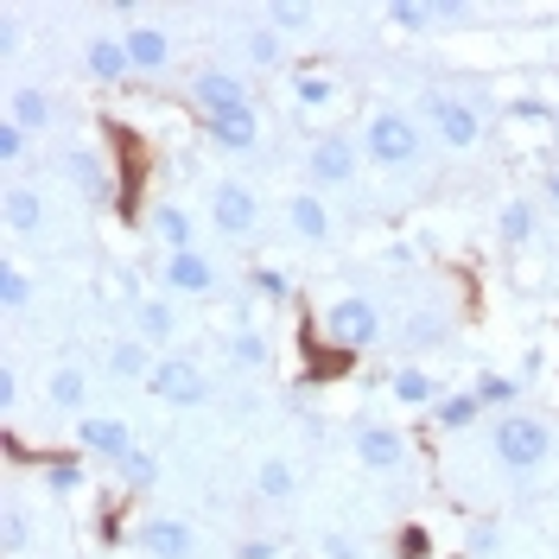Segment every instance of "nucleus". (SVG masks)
Instances as JSON below:
<instances>
[{
	"label": "nucleus",
	"instance_id": "f257e3e1",
	"mask_svg": "<svg viewBox=\"0 0 559 559\" xmlns=\"http://www.w3.org/2000/svg\"><path fill=\"white\" fill-rule=\"evenodd\" d=\"M419 153H426V128H419L407 108H376L362 121V159H376L382 173L419 166Z\"/></svg>",
	"mask_w": 559,
	"mask_h": 559
},
{
	"label": "nucleus",
	"instance_id": "f03ea898",
	"mask_svg": "<svg viewBox=\"0 0 559 559\" xmlns=\"http://www.w3.org/2000/svg\"><path fill=\"white\" fill-rule=\"evenodd\" d=\"M489 452L502 471H540L554 457V426L534 414H502L489 426Z\"/></svg>",
	"mask_w": 559,
	"mask_h": 559
},
{
	"label": "nucleus",
	"instance_id": "7ed1b4c3",
	"mask_svg": "<svg viewBox=\"0 0 559 559\" xmlns=\"http://www.w3.org/2000/svg\"><path fill=\"white\" fill-rule=\"evenodd\" d=\"M318 331H324V344L337 349V356H362V349L382 337V312L349 293V299H331V306H324V324H318Z\"/></svg>",
	"mask_w": 559,
	"mask_h": 559
},
{
	"label": "nucleus",
	"instance_id": "20e7f679",
	"mask_svg": "<svg viewBox=\"0 0 559 559\" xmlns=\"http://www.w3.org/2000/svg\"><path fill=\"white\" fill-rule=\"evenodd\" d=\"M191 108H198L204 121H216V115H248V108H254L248 76L242 70H223V64L191 70Z\"/></svg>",
	"mask_w": 559,
	"mask_h": 559
},
{
	"label": "nucleus",
	"instance_id": "39448f33",
	"mask_svg": "<svg viewBox=\"0 0 559 559\" xmlns=\"http://www.w3.org/2000/svg\"><path fill=\"white\" fill-rule=\"evenodd\" d=\"M362 166V140H349L344 128H331V134L312 140V153H306V178H312V191H344L349 178Z\"/></svg>",
	"mask_w": 559,
	"mask_h": 559
},
{
	"label": "nucleus",
	"instance_id": "423d86ee",
	"mask_svg": "<svg viewBox=\"0 0 559 559\" xmlns=\"http://www.w3.org/2000/svg\"><path fill=\"white\" fill-rule=\"evenodd\" d=\"M210 229L229 236V242H242V236L261 229V198L248 191L242 178H216L210 185Z\"/></svg>",
	"mask_w": 559,
	"mask_h": 559
},
{
	"label": "nucleus",
	"instance_id": "0eeeda50",
	"mask_svg": "<svg viewBox=\"0 0 559 559\" xmlns=\"http://www.w3.org/2000/svg\"><path fill=\"white\" fill-rule=\"evenodd\" d=\"M419 115H426V128L445 140L452 153H464V146H477V140H484V121H477V108L464 103V96H452V90H426Z\"/></svg>",
	"mask_w": 559,
	"mask_h": 559
},
{
	"label": "nucleus",
	"instance_id": "6e6552de",
	"mask_svg": "<svg viewBox=\"0 0 559 559\" xmlns=\"http://www.w3.org/2000/svg\"><path fill=\"white\" fill-rule=\"evenodd\" d=\"M146 394L166 401V407H204L210 382H204V369H198L191 356H159V369L146 376Z\"/></svg>",
	"mask_w": 559,
	"mask_h": 559
},
{
	"label": "nucleus",
	"instance_id": "1a4fd4ad",
	"mask_svg": "<svg viewBox=\"0 0 559 559\" xmlns=\"http://www.w3.org/2000/svg\"><path fill=\"white\" fill-rule=\"evenodd\" d=\"M349 439H356V457H362L369 471H407V464H414V445H407V432H401V426L362 419Z\"/></svg>",
	"mask_w": 559,
	"mask_h": 559
},
{
	"label": "nucleus",
	"instance_id": "9d476101",
	"mask_svg": "<svg viewBox=\"0 0 559 559\" xmlns=\"http://www.w3.org/2000/svg\"><path fill=\"white\" fill-rule=\"evenodd\" d=\"M76 452L103 457V464H121V457L134 452V426L115 414H83L76 419Z\"/></svg>",
	"mask_w": 559,
	"mask_h": 559
},
{
	"label": "nucleus",
	"instance_id": "9b49d317",
	"mask_svg": "<svg viewBox=\"0 0 559 559\" xmlns=\"http://www.w3.org/2000/svg\"><path fill=\"white\" fill-rule=\"evenodd\" d=\"M134 547L146 559H191L198 554V527L178 522V515H146V522L134 527Z\"/></svg>",
	"mask_w": 559,
	"mask_h": 559
},
{
	"label": "nucleus",
	"instance_id": "f8f14e48",
	"mask_svg": "<svg viewBox=\"0 0 559 559\" xmlns=\"http://www.w3.org/2000/svg\"><path fill=\"white\" fill-rule=\"evenodd\" d=\"M159 280H166L173 293H185V299H204V293H216V261H210L204 248H191V254H166Z\"/></svg>",
	"mask_w": 559,
	"mask_h": 559
},
{
	"label": "nucleus",
	"instance_id": "ddd939ff",
	"mask_svg": "<svg viewBox=\"0 0 559 559\" xmlns=\"http://www.w3.org/2000/svg\"><path fill=\"white\" fill-rule=\"evenodd\" d=\"M83 70H90L96 83H128V76H134V58H128L121 33H90V45H83Z\"/></svg>",
	"mask_w": 559,
	"mask_h": 559
},
{
	"label": "nucleus",
	"instance_id": "4468645a",
	"mask_svg": "<svg viewBox=\"0 0 559 559\" xmlns=\"http://www.w3.org/2000/svg\"><path fill=\"white\" fill-rule=\"evenodd\" d=\"M121 45H128V58H134V76H159V70L173 64V38L159 33V26H121Z\"/></svg>",
	"mask_w": 559,
	"mask_h": 559
},
{
	"label": "nucleus",
	"instance_id": "2eb2a0df",
	"mask_svg": "<svg viewBox=\"0 0 559 559\" xmlns=\"http://www.w3.org/2000/svg\"><path fill=\"white\" fill-rule=\"evenodd\" d=\"M286 229H293V242H331V210L318 191H293L286 198Z\"/></svg>",
	"mask_w": 559,
	"mask_h": 559
},
{
	"label": "nucleus",
	"instance_id": "dca6fc26",
	"mask_svg": "<svg viewBox=\"0 0 559 559\" xmlns=\"http://www.w3.org/2000/svg\"><path fill=\"white\" fill-rule=\"evenodd\" d=\"M146 236H159L166 254H191V248H198V223H191L185 204H153L146 210Z\"/></svg>",
	"mask_w": 559,
	"mask_h": 559
},
{
	"label": "nucleus",
	"instance_id": "f3484780",
	"mask_svg": "<svg viewBox=\"0 0 559 559\" xmlns=\"http://www.w3.org/2000/svg\"><path fill=\"white\" fill-rule=\"evenodd\" d=\"M153 369H159V356H153V344H146L140 331H128V337L108 344V376H115V382H146Z\"/></svg>",
	"mask_w": 559,
	"mask_h": 559
},
{
	"label": "nucleus",
	"instance_id": "a211bd4d",
	"mask_svg": "<svg viewBox=\"0 0 559 559\" xmlns=\"http://www.w3.org/2000/svg\"><path fill=\"white\" fill-rule=\"evenodd\" d=\"M58 115H64V103H58L51 90H38V83H20V90H13V103H7V121H13V128H26V134H33V128H51Z\"/></svg>",
	"mask_w": 559,
	"mask_h": 559
},
{
	"label": "nucleus",
	"instance_id": "6ab92c4d",
	"mask_svg": "<svg viewBox=\"0 0 559 559\" xmlns=\"http://www.w3.org/2000/svg\"><path fill=\"white\" fill-rule=\"evenodd\" d=\"M134 331L153 349L173 344V337H178V306H173V299H159V293H140V299H134Z\"/></svg>",
	"mask_w": 559,
	"mask_h": 559
},
{
	"label": "nucleus",
	"instance_id": "aec40b11",
	"mask_svg": "<svg viewBox=\"0 0 559 559\" xmlns=\"http://www.w3.org/2000/svg\"><path fill=\"white\" fill-rule=\"evenodd\" d=\"M204 140L223 146V153H254L261 146V121H254V108L248 115H216V121H204Z\"/></svg>",
	"mask_w": 559,
	"mask_h": 559
},
{
	"label": "nucleus",
	"instance_id": "412c9836",
	"mask_svg": "<svg viewBox=\"0 0 559 559\" xmlns=\"http://www.w3.org/2000/svg\"><path fill=\"white\" fill-rule=\"evenodd\" d=\"M64 173H70V185H76L90 204H108V166H103V153L70 146V153H64Z\"/></svg>",
	"mask_w": 559,
	"mask_h": 559
},
{
	"label": "nucleus",
	"instance_id": "4be33fe9",
	"mask_svg": "<svg viewBox=\"0 0 559 559\" xmlns=\"http://www.w3.org/2000/svg\"><path fill=\"white\" fill-rule=\"evenodd\" d=\"M254 496L261 502H293L299 496V464L293 457H261L254 464Z\"/></svg>",
	"mask_w": 559,
	"mask_h": 559
},
{
	"label": "nucleus",
	"instance_id": "5701e85b",
	"mask_svg": "<svg viewBox=\"0 0 559 559\" xmlns=\"http://www.w3.org/2000/svg\"><path fill=\"white\" fill-rule=\"evenodd\" d=\"M45 401H51L58 414H83V407H90V376H83L76 362L51 369V376H45Z\"/></svg>",
	"mask_w": 559,
	"mask_h": 559
},
{
	"label": "nucleus",
	"instance_id": "b1692460",
	"mask_svg": "<svg viewBox=\"0 0 559 559\" xmlns=\"http://www.w3.org/2000/svg\"><path fill=\"white\" fill-rule=\"evenodd\" d=\"M38 477H45V489L51 496H76V489L90 484V471H83V452H38Z\"/></svg>",
	"mask_w": 559,
	"mask_h": 559
},
{
	"label": "nucleus",
	"instance_id": "393cba45",
	"mask_svg": "<svg viewBox=\"0 0 559 559\" xmlns=\"http://www.w3.org/2000/svg\"><path fill=\"white\" fill-rule=\"evenodd\" d=\"M45 216H51V210H45V198H38L33 185H7V229H13V236H38Z\"/></svg>",
	"mask_w": 559,
	"mask_h": 559
},
{
	"label": "nucleus",
	"instance_id": "a878e982",
	"mask_svg": "<svg viewBox=\"0 0 559 559\" xmlns=\"http://www.w3.org/2000/svg\"><path fill=\"white\" fill-rule=\"evenodd\" d=\"M388 394H394L401 407H439V394H445V388L432 382L426 369H414V362H401V369L388 376Z\"/></svg>",
	"mask_w": 559,
	"mask_h": 559
},
{
	"label": "nucleus",
	"instance_id": "bb28decb",
	"mask_svg": "<svg viewBox=\"0 0 559 559\" xmlns=\"http://www.w3.org/2000/svg\"><path fill=\"white\" fill-rule=\"evenodd\" d=\"M432 419H439V432H471V426L484 419V401H477L471 388H457V394H439Z\"/></svg>",
	"mask_w": 559,
	"mask_h": 559
},
{
	"label": "nucleus",
	"instance_id": "cd10ccee",
	"mask_svg": "<svg viewBox=\"0 0 559 559\" xmlns=\"http://www.w3.org/2000/svg\"><path fill=\"white\" fill-rule=\"evenodd\" d=\"M534 223H540V216H534V204H527V198H509V204L496 210V236H502L509 248L534 242Z\"/></svg>",
	"mask_w": 559,
	"mask_h": 559
},
{
	"label": "nucleus",
	"instance_id": "c85d7f7f",
	"mask_svg": "<svg viewBox=\"0 0 559 559\" xmlns=\"http://www.w3.org/2000/svg\"><path fill=\"white\" fill-rule=\"evenodd\" d=\"M242 58L254 70H274V64H286V38H280L274 26H248L242 33Z\"/></svg>",
	"mask_w": 559,
	"mask_h": 559
},
{
	"label": "nucleus",
	"instance_id": "c756f323",
	"mask_svg": "<svg viewBox=\"0 0 559 559\" xmlns=\"http://www.w3.org/2000/svg\"><path fill=\"white\" fill-rule=\"evenodd\" d=\"M382 20L394 33H439V7H426V0H388Z\"/></svg>",
	"mask_w": 559,
	"mask_h": 559
},
{
	"label": "nucleus",
	"instance_id": "7c9ffc66",
	"mask_svg": "<svg viewBox=\"0 0 559 559\" xmlns=\"http://www.w3.org/2000/svg\"><path fill=\"white\" fill-rule=\"evenodd\" d=\"M0 547H7L13 559L33 547V509H26V502H13V496H7V509H0Z\"/></svg>",
	"mask_w": 559,
	"mask_h": 559
},
{
	"label": "nucleus",
	"instance_id": "2f4dec72",
	"mask_svg": "<svg viewBox=\"0 0 559 559\" xmlns=\"http://www.w3.org/2000/svg\"><path fill=\"white\" fill-rule=\"evenodd\" d=\"M293 83V103L299 108H331L337 103V83L324 76V70H299V76H286Z\"/></svg>",
	"mask_w": 559,
	"mask_h": 559
},
{
	"label": "nucleus",
	"instance_id": "473e14b6",
	"mask_svg": "<svg viewBox=\"0 0 559 559\" xmlns=\"http://www.w3.org/2000/svg\"><path fill=\"white\" fill-rule=\"evenodd\" d=\"M471 394H477L484 407H502V414H509V407H515V394H522V382H515V376H502V369H484V376L471 382Z\"/></svg>",
	"mask_w": 559,
	"mask_h": 559
},
{
	"label": "nucleus",
	"instance_id": "72a5a7b5",
	"mask_svg": "<svg viewBox=\"0 0 559 559\" xmlns=\"http://www.w3.org/2000/svg\"><path fill=\"white\" fill-rule=\"evenodd\" d=\"M0 299H7V312H26L33 306V274L20 261H0Z\"/></svg>",
	"mask_w": 559,
	"mask_h": 559
},
{
	"label": "nucleus",
	"instance_id": "f704fd0d",
	"mask_svg": "<svg viewBox=\"0 0 559 559\" xmlns=\"http://www.w3.org/2000/svg\"><path fill=\"white\" fill-rule=\"evenodd\" d=\"M267 356H274V349H267L261 331H229V362H236V369H267Z\"/></svg>",
	"mask_w": 559,
	"mask_h": 559
},
{
	"label": "nucleus",
	"instance_id": "c9c22d12",
	"mask_svg": "<svg viewBox=\"0 0 559 559\" xmlns=\"http://www.w3.org/2000/svg\"><path fill=\"white\" fill-rule=\"evenodd\" d=\"M312 20H318V7H306V0H299V7H293V0H274V7H267V26H274L280 38L306 33V26H312Z\"/></svg>",
	"mask_w": 559,
	"mask_h": 559
},
{
	"label": "nucleus",
	"instance_id": "e433bc0d",
	"mask_svg": "<svg viewBox=\"0 0 559 559\" xmlns=\"http://www.w3.org/2000/svg\"><path fill=\"white\" fill-rule=\"evenodd\" d=\"M115 471H121V484H128V489H153V484H159V457H153V452H140V445H134L128 457H121Z\"/></svg>",
	"mask_w": 559,
	"mask_h": 559
},
{
	"label": "nucleus",
	"instance_id": "4c0bfd02",
	"mask_svg": "<svg viewBox=\"0 0 559 559\" xmlns=\"http://www.w3.org/2000/svg\"><path fill=\"white\" fill-rule=\"evenodd\" d=\"M26 146H33V134L7 121V128H0V166H20V159H26Z\"/></svg>",
	"mask_w": 559,
	"mask_h": 559
},
{
	"label": "nucleus",
	"instance_id": "58836bf2",
	"mask_svg": "<svg viewBox=\"0 0 559 559\" xmlns=\"http://www.w3.org/2000/svg\"><path fill=\"white\" fill-rule=\"evenodd\" d=\"M401 344H407V349L439 344V318H407V324H401Z\"/></svg>",
	"mask_w": 559,
	"mask_h": 559
},
{
	"label": "nucleus",
	"instance_id": "ea45409f",
	"mask_svg": "<svg viewBox=\"0 0 559 559\" xmlns=\"http://www.w3.org/2000/svg\"><path fill=\"white\" fill-rule=\"evenodd\" d=\"M394 554H401V559H432V534H426V527H401Z\"/></svg>",
	"mask_w": 559,
	"mask_h": 559
},
{
	"label": "nucleus",
	"instance_id": "a19ab883",
	"mask_svg": "<svg viewBox=\"0 0 559 559\" xmlns=\"http://www.w3.org/2000/svg\"><path fill=\"white\" fill-rule=\"evenodd\" d=\"M254 280V293L267 299V306H286V274H274V267H261V274H248Z\"/></svg>",
	"mask_w": 559,
	"mask_h": 559
},
{
	"label": "nucleus",
	"instance_id": "79ce46f5",
	"mask_svg": "<svg viewBox=\"0 0 559 559\" xmlns=\"http://www.w3.org/2000/svg\"><path fill=\"white\" fill-rule=\"evenodd\" d=\"M318 547H324V559H362V547L349 534H318Z\"/></svg>",
	"mask_w": 559,
	"mask_h": 559
},
{
	"label": "nucleus",
	"instance_id": "37998d69",
	"mask_svg": "<svg viewBox=\"0 0 559 559\" xmlns=\"http://www.w3.org/2000/svg\"><path fill=\"white\" fill-rule=\"evenodd\" d=\"M0 407H7V414L20 407V369H13V362L0 369Z\"/></svg>",
	"mask_w": 559,
	"mask_h": 559
},
{
	"label": "nucleus",
	"instance_id": "c03bdc74",
	"mask_svg": "<svg viewBox=\"0 0 559 559\" xmlns=\"http://www.w3.org/2000/svg\"><path fill=\"white\" fill-rule=\"evenodd\" d=\"M236 554H242V559H274V554H280V540H267V534H254V540H242Z\"/></svg>",
	"mask_w": 559,
	"mask_h": 559
},
{
	"label": "nucleus",
	"instance_id": "a18cd8bd",
	"mask_svg": "<svg viewBox=\"0 0 559 559\" xmlns=\"http://www.w3.org/2000/svg\"><path fill=\"white\" fill-rule=\"evenodd\" d=\"M464 547H471V554L484 559L489 547H496V527H471V540H464Z\"/></svg>",
	"mask_w": 559,
	"mask_h": 559
},
{
	"label": "nucleus",
	"instance_id": "49530a36",
	"mask_svg": "<svg viewBox=\"0 0 559 559\" xmlns=\"http://www.w3.org/2000/svg\"><path fill=\"white\" fill-rule=\"evenodd\" d=\"M547 198H554V210H559V173H547Z\"/></svg>",
	"mask_w": 559,
	"mask_h": 559
},
{
	"label": "nucleus",
	"instance_id": "de8ad7c7",
	"mask_svg": "<svg viewBox=\"0 0 559 559\" xmlns=\"http://www.w3.org/2000/svg\"><path fill=\"white\" fill-rule=\"evenodd\" d=\"M547 128H554V140H559V108H554V121H547Z\"/></svg>",
	"mask_w": 559,
	"mask_h": 559
}]
</instances>
